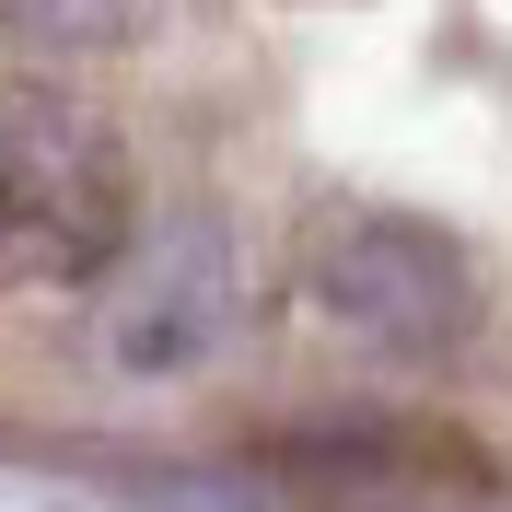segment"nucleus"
<instances>
[{"label": "nucleus", "instance_id": "f257e3e1", "mask_svg": "<svg viewBox=\"0 0 512 512\" xmlns=\"http://www.w3.org/2000/svg\"><path fill=\"white\" fill-rule=\"evenodd\" d=\"M140 245V163L128 140L70 94L12 70L0 82V303L105 291Z\"/></svg>", "mask_w": 512, "mask_h": 512}, {"label": "nucleus", "instance_id": "f03ea898", "mask_svg": "<svg viewBox=\"0 0 512 512\" xmlns=\"http://www.w3.org/2000/svg\"><path fill=\"white\" fill-rule=\"evenodd\" d=\"M303 315L373 361H443L478 326V280L431 222H338L303 256Z\"/></svg>", "mask_w": 512, "mask_h": 512}, {"label": "nucleus", "instance_id": "20e7f679", "mask_svg": "<svg viewBox=\"0 0 512 512\" xmlns=\"http://www.w3.org/2000/svg\"><path fill=\"white\" fill-rule=\"evenodd\" d=\"M163 0H0V35H24V47H128V35H152Z\"/></svg>", "mask_w": 512, "mask_h": 512}, {"label": "nucleus", "instance_id": "7ed1b4c3", "mask_svg": "<svg viewBox=\"0 0 512 512\" xmlns=\"http://www.w3.org/2000/svg\"><path fill=\"white\" fill-rule=\"evenodd\" d=\"M128 268H140V245H128ZM222 256L210 245H163L152 268H140V303L117 291V361H175V350H210L222 338Z\"/></svg>", "mask_w": 512, "mask_h": 512}]
</instances>
